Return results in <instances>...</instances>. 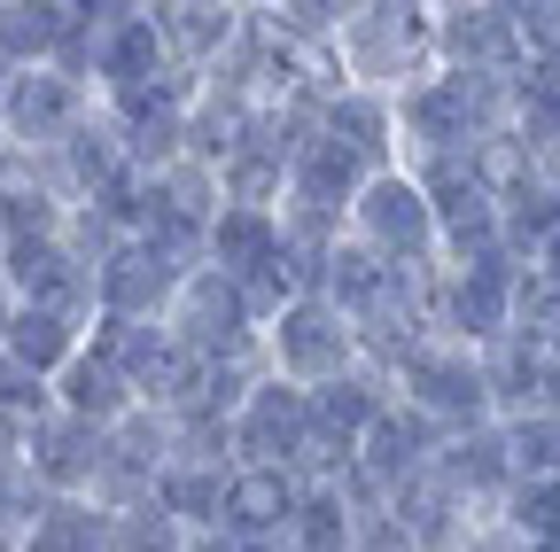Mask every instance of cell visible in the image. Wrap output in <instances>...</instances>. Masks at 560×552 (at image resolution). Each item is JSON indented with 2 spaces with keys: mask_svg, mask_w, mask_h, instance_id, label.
Returning <instances> with one entry per match:
<instances>
[{
  "mask_svg": "<svg viewBox=\"0 0 560 552\" xmlns=\"http://www.w3.org/2000/svg\"><path fill=\"white\" fill-rule=\"evenodd\" d=\"M327 71L350 94H374V102L412 94L420 79L436 71L429 0H359V9H342V24L327 39Z\"/></svg>",
  "mask_w": 560,
  "mask_h": 552,
  "instance_id": "1",
  "label": "cell"
},
{
  "mask_svg": "<svg viewBox=\"0 0 560 552\" xmlns=\"http://www.w3.org/2000/svg\"><path fill=\"white\" fill-rule=\"evenodd\" d=\"M342 234L359 242L366 257L397 265V272H429V265H444L436 211H429V187H420L405 164H397V172H374V179L359 187V202H350Z\"/></svg>",
  "mask_w": 560,
  "mask_h": 552,
  "instance_id": "2",
  "label": "cell"
},
{
  "mask_svg": "<svg viewBox=\"0 0 560 552\" xmlns=\"http://www.w3.org/2000/svg\"><path fill=\"white\" fill-rule=\"evenodd\" d=\"M257 359L272 381H289V389H327L335 374L359 366V327H350L327 296H296V304H280L257 334Z\"/></svg>",
  "mask_w": 560,
  "mask_h": 552,
  "instance_id": "3",
  "label": "cell"
},
{
  "mask_svg": "<svg viewBox=\"0 0 560 552\" xmlns=\"http://www.w3.org/2000/svg\"><path fill=\"white\" fill-rule=\"evenodd\" d=\"M202 257L164 242V234H125L102 265H94V312L102 319H132V327H149L172 312V296L187 289V272Z\"/></svg>",
  "mask_w": 560,
  "mask_h": 552,
  "instance_id": "4",
  "label": "cell"
},
{
  "mask_svg": "<svg viewBox=\"0 0 560 552\" xmlns=\"http://www.w3.org/2000/svg\"><path fill=\"white\" fill-rule=\"evenodd\" d=\"M389 381H397V397H405L412 412H429L444 436H467V428H482V421H490L482 351H467V342H452V334H429V342H420V351L389 374Z\"/></svg>",
  "mask_w": 560,
  "mask_h": 552,
  "instance_id": "5",
  "label": "cell"
},
{
  "mask_svg": "<svg viewBox=\"0 0 560 552\" xmlns=\"http://www.w3.org/2000/svg\"><path fill=\"white\" fill-rule=\"evenodd\" d=\"M164 327H172V342L195 359V366H226V359H257V312H249V296H242V281H226V272H210V265H195L187 272V289L172 296V312H164Z\"/></svg>",
  "mask_w": 560,
  "mask_h": 552,
  "instance_id": "6",
  "label": "cell"
},
{
  "mask_svg": "<svg viewBox=\"0 0 560 552\" xmlns=\"http://www.w3.org/2000/svg\"><path fill=\"white\" fill-rule=\"evenodd\" d=\"M514 281H522V257H475V265H436V289H429V319L436 334L467 342V351H490L499 334H514Z\"/></svg>",
  "mask_w": 560,
  "mask_h": 552,
  "instance_id": "7",
  "label": "cell"
},
{
  "mask_svg": "<svg viewBox=\"0 0 560 552\" xmlns=\"http://www.w3.org/2000/svg\"><path fill=\"white\" fill-rule=\"evenodd\" d=\"M429 24H436V71L522 79V24H514V0H429Z\"/></svg>",
  "mask_w": 560,
  "mask_h": 552,
  "instance_id": "8",
  "label": "cell"
},
{
  "mask_svg": "<svg viewBox=\"0 0 560 552\" xmlns=\"http://www.w3.org/2000/svg\"><path fill=\"white\" fill-rule=\"evenodd\" d=\"M172 71L164 47V16L140 9V0H94V94H132Z\"/></svg>",
  "mask_w": 560,
  "mask_h": 552,
  "instance_id": "9",
  "label": "cell"
},
{
  "mask_svg": "<svg viewBox=\"0 0 560 552\" xmlns=\"http://www.w3.org/2000/svg\"><path fill=\"white\" fill-rule=\"evenodd\" d=\"M304 451H312V397L265 374V381L234 404V467L304 474Z\"/></svg>",
  "mask_w": 560,
  "mask_h": 552,
  "instance_id": "10",
  "label": "cell"
},
{
  "mask_svg": "<svg viewBox=\"0 0 560 552\" xmlns=\"http://www.w3.org/2000/svg\"><path fill=\"white\" fill-rule=\"evenodd\" d=\"M436 451H444V428L429 421V412H412L405 397H389V404H382V421L359 436V459H350V474H359L366 491L389 506L397 491H412V482L436 467Z\"/></svg>",
  "mask_w": 560,
  "mask_h": 552,
  "instance_id": "11",
  "label": "cell"
},
{
  "mask_svg": "<svg viewBox=\"0 0 560 552\" xmlns=\"http://www.w3.org/2000/svg\"><path fill=\"white\" fill-rule=\"evenodd\" d=\"M94 109H102L94 86L62 79V71H24L16 94H9V117H0V141H9L16 156H55Z\"/></svg>",
  "mask_w": 560,
  "mask_h": 552,
  "instance_id": "12",
  "label": "cell"
},
{
  "mask_svg": "<svg viewBox=\"0 0 560 552\" xmlns=\"http://www.w3.org/2000/svg\"><path fill=\"white\" fill-rule=\"evenodd\" d=\"M16 459H24V474L39 482L47 498H94V474H102V428L62 421V412L47 404L39 421L24 428Z\"/></svg>",
  "mask_w": 560,
  "mask_h": 552,
  "instance_id": "13",
  "label": "cell"
},
{
  "mask_svg": "<svg viewBox=\"0 0 560 552\" xmlns=\"http://www.w3.org/2000/svg\"><path fill=\"white\" fill-rule=\"evenodd\" d=\"M304 482L280 474V467H234L226 474V506H219V537L226 544H280L296 521Z\"/></svg>",
  "mask_w": 560,
  "mask_h": 552,
  "instance_id": "14",
  "label": "cell"
},
{
  "mask_svg": "<svg viewBox=\"0 0 560 552\" xmlns=\"http://www.w3.org/2000/svg\"><path fill=\"white\" fill-rule=\"evenodd\" d=\"M436 482L467 506V514H499V498L514 491V451H506V428L482 421L467 436H444L436 451Z\"/></svg>",
  "mask_w": 560,
  "mask_h": 552,
  "instance_id": "15",
  "label": "cell"
},
{
  "mask_svg": "<svg viewBox=\"0 0 560 552\" xmlns=\"http://www.w3.org/2000/svg\"><path fill=\"white\" fill-rule=\"evenodd\" d=\"M156 16H164L172 71H187V79L219 71V62L234 55V39H242V24H249V9H234V0H172V9H156Z\"/></svg>",
  "mask_w": 560,
  "mask_h": 552,
  "instance_id": "16",
  "label": "cell"
},
{
  "mask_svg": "<svg viewBox=\"0 0 560 552\" xmlns=\"http://www.w3.org/2000/svg\"><path fill=\"white\" fill-rule=\"evenodd\" d=\"M47 404L62 412V421H86V428H117L125 412H140V397H132V381L94 351V342H79V359H70L55 381H47Z\"/></svg>",
  "mask_w": 560,
  "mask_h": 552,
  "instance_id": "17",
  "label": "cell"
},
{
  "mask_svg": "<svg viewBox=\"0 0 560 552\" xmlns=\"http://www.w3.org/2000/svg\"><path fill=\"white\" fill-rule=\"evenodd\" d=\"M202 265L226 281H257L265 265H280V211H234L219 202V219L202 234Z\"/></svg>",
  "mask_w": 560,
  "mask_h": 552,
  "instance_id": "18",
  "label": "cell"
},
{
  "mask_svg": "<svg viewBox=\"0 0 560 552\" xmlns=\"http://www.w3.org/2000/svg\"><path fill=\"white\" fill-rule=\"evenodd\" d=\"M312 132H327V141L342 149V156H359L366 172H397V117H389V102H374V94H335L327 109H319V125Z\"/></svg>",
  "mask_w": 560,
  "mask_h": 552,
  "instance_id": "19",
  "label": "cell"
},
{
  "mask_svg": "<svg viewBox=\"0 0 560 552\" xmlns=\"http://www.w3.org/2000/svg\"><path fill=\"white\" fill-rule=\"evenodd\" d=\"M86 327L94 319H79V312H55V304H16V319H9V351L16 366H32L39 381H55L70 359H79V342H86Z\"/></svg>",
  "mask_w": 560,
  "mask_h": 552,
  "instance_id": "20",
  "label": "cell"
},
{
  "mask_svg": "<svg viewBox=\"0 0 560 552\" xmlns=\"http://www.w3.org/2000/svg\"><path fill=\"white\" fill-rule=\"evenodd\" d=\"M226 459H172L164 474H156V514H172L187 537H210L219 529V506H226Z\"/></svg>",
  "mask_w": 560,
  "mask_h": 552,
  "instance_id": "21",
  "label": "cell"
},
{
  "mask_svg": "<svg viewBox=\"0 0 560 552\" xmlns=\"http://www.w3.org/2000/svg\"><path fill=\"white\" fill-rule=\"evenodd\" d=\"M482 381H490V421H522V412H545V351L522 334H499L482 351Z\"/></svg>",
  "mask_w": 560,
  "mask_h": 552,
  "instance_id": "22",
  "label": "cell"
},
{
  "mask_svg": "<svg viewBox=\"0 0 560 552\" xmlns=\"http://www.w3.org/2000/svg\"><path fill=\"white\" fill-rule=\"evenodd\" d=\"M70 24V0H0V62L9 71H47Z\"/></svg>",
  "mask_w": 560,
  "mask_h": 552,
  "instance_id": "23",
  "label": "cell"
},
{
  "mask_svg": "<svg viewBox=\"0 0 560 552\" xmlns=\"http://www.w3.org/2000/svg\"><path fill=\"white\" fill-rule=\"evenodd\" d=\"M350 529H359V506H350L342 482H304L296 521H289V552H350Z\"/></svg>",
  "mask_w": 560,
  "mask_h": 552,
  "instance_id": "24",
  "label": "cell"
},
{
  "mask_svg": "<svg viewBox=\"0 0 560 552\" xmlns=\"http://www.w3.org/2000/svg\"><path fill=\"white\" fill-rule=\"evenodd\" d=\"M499 521L514 544H552L560 537V482H545V474H514V491L499 498Z\"/></svg>",
  "mask_w": 560,
  "mask_h": 552,
  "instance_id": "25",
  "label": "cell"
},
{
  "mask_svg": "<svg viewBox=\"0 0 560 552\" xmlns=\"http://www.w3.org/2000/svg\"><path fill=\"white\" fill-rule=\"evenodd\" d=\"M499 428H506L514 474H545V482H560V412H522V421H499Z\"/></svg>",
  "mask_w": 560,
  "mask_h": 552,
  "instance_id": "26",
  "label": "cell"
},
{
  "mask_svg": "<svg viewBox=\"0 0 560 552\" xmlns=\"http://www.w3.org/2000/svg\"><path fill=\"white\" fill-rule=\"evenodd\" d=\"M39 412H47V381L0 351V444H24V428L39 421Z\"/></svg>",
  "mask_w": 560,
  "mask_h": 552,
  "instance_id": "27",
  "label": "cell"
},
{
  "mask_svg": "<svg viewBox=\"0 0 560 552\" xmlns=\"http://www.w3.org/2000/svg\"><path fill=\"white\" fill-rule=\"evenodd\" d=\"M350 552H420V544L389 506H374V514H359V529H350Z\"/></svg>",
  "mask_w": 560,
  "mask_h": 552,
  "instance_id": "28",
  "label": "cell"
},
{
  "mask_svg": "<svg viewBox=\"0 0 560 552\" xmlns=\"http://www.w3.org/2000/svg\"><path fill=\"white\" fill-rule=\"evenodd\" d=\"M459 552H522V544H514V537H506V529H499V521H475V529H467V544H459Z\"/></svg>",
  "mask_w": 560,
  "mask_h": 552,
  "instance_id": "29",
  "label": "cell"
},
{
  "mask_svg": "<svg viewBox=\"0 0 560 552\" xmlns=\"http://www.w3.org/2000/svg\"><path fill=\"white\" fill-rule=\"evenodd\" d=\"M529 272H537V281H545V289H560V234H552V242H545V249L529 257Z\"/></svg>",
  "mask_w": 560,
  "mask_h": 552,
  "instance_id": "30",
  "label": "cell"
},
{
  "mask_svg": "<svg viewBox=\"0 0 560 552\" xmlns=\"http://www.w3.org/2000/svg\"><path fill=\"white\" fill-rule=\"evenodd\" d=\"M179 552H242V544H226V537H219V529H210V537H187V544H179Z\"/></svg>",
  "mask_w": 560,
  "mask_h": 552,
  "instance_id": "31",
  "label": "cell"
},
{
  "mask_svg": "<svg viewBox=\"0 0 560 552\" xmlns=\"http://www.w3.org/2000/svg\"><path fill=\"white\" fill-rule=\"evenodd\" d=\"M9 319H16V289L0 281V342H9Z\"/></svg>",
  "mask_w": 560,
  "mask_h": 552,
  "instance_id": "32",
  "label": "cell"
},
{
  "mask_svg": "<svg viewBox=\"0 0 560 552\" xmlns=\"http://www.w3.org/2000/svg\"><path fill=\"white\" fill-rule=\"evenodd\" d=\"M16 79H24V71H9V62H0V117H9V94H16Z\"/></svg>",
  "mask_w": 560,
  "mask_h": 552,
  "instance_id": "33",
  "label": "cell"
},
{
  "mask_svg": "<svg viewBox=\"0 0 560 552\" xmlns=\"http://www.w3.org/2000/svg\"><path fill=\"white\" fill-rule=\"evenodd\" d=\"M522 552H560V537H552V544H522Z\"/></svg>",
  "mask_w": 560,
  "mask_h": 552,
  "instance_id": "34",
  "label": "cell"
}]
</instances>
